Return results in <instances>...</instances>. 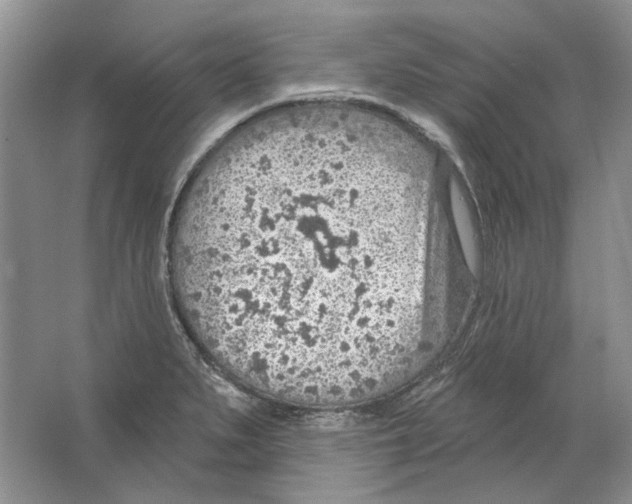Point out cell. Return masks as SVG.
Returning a JSON list of instances; mask_svg holds the SVG:
<instances>
[{
  "label": "cell",
  "instance_id": "cell-1",
  "mask_svg": "<svg viewBox=\"0 0 632 504\" xmlns=\"http://www.w3.org/2000/svg\"><path fill=\"white\" fill-rule=\"evenodd\" d=\"M415 180L346 116L230 129L188 175L168 226L172 298L197 349L242 387L297 404L388 388L421 329Z\"/></svg>",
  "mask_w": 632,
  "mask_h": 504
}]
</instances>
